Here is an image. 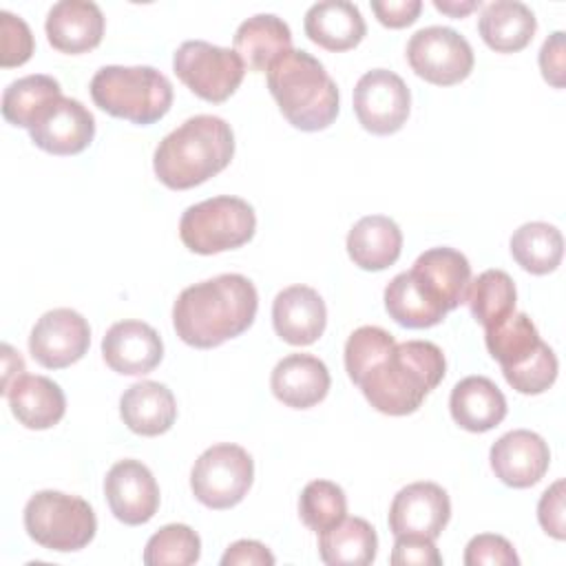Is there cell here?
I'll return each instance as SVG.
<instances>
[{
	"instance_id": "obj_19",
	"label": "cell",
	"mask_w": 566,
	"mask_h": 566,
	"mask_svg": "<svg viewBox=\"0 0 566 566\" xmlns=\"http://www.w3.org/2000/svg\"><path fill=\"white\" fill-rule=\"evenodd\" d=\"M106 365L122 376H144L164 358L161 336L144 321H119L102 338Z\"/></svg>"
},
{
	"instance_id": "obj_7",
	"label": "cell",
	"mask_w": 566,
	"mask_h": 566,
	"mask_svg": "<svg viewBox=\"0 0 566 566\" xmlns=\"http://www.w3.org/2000/svg\"><path fill=\"white\" fill-rule=\"evenodd\" d=\"M256 230L254 208L230 195L199 201L184 210L179 239L195 254H219L245 245Z\"/></svg>"
},
{
	"instance_id": "obj_39",
	"label": "cell",
	"mask_w": 566,
	"mask_h": 566,
	"mask_svg": "<svg viewBox=\"0 0 566 566\" xmlns=\"http://www.w3.org/2000/svg\"><path fill=\"white\" fill-rule=\"evenodd\" d=\"M464 564L467 566H517L520 557L506 537L482 533L469 539L464 548Z\"/></svg>"
},
{
	"instance_id": "obj_43",
	"label": "cell",
	"mask_w": 566,
	"mask_h": 566,
	"mask_svg": "<svg viewBox=\"0 0 566 566\" xmlns=\"http://www.w3.org/2000/svg\"><path fill=\"white\" fill-rule=\"evenodd\" d=\"M274 562L270 548L256 539H239L221 557V566H272Z\"/></svg>"
},
{
	"instance_id": "obj_22",
	"label": "cell",
	"mask_w": 566,
	"mask_h": 566,
	"mask_svg": "<svg viewBox=\"0 0 566 566\" xmlns=\"http://www.w3.org/2000/svg\"><path fill=\"white\" fill-rule=\"evenodd\" d=\"M327 365L312 354H290L281 358L270 376V389L276 400L292 409H310L329 391Z\"/></svg>"
},
{
	"instance_id": "obj_25",
	"label": "cell",
	"mask_w": 566,
	"mask_h": 566,
	"mask_svg": "<svg viewBox=\"0 0 566 566\" xmlns=\"http://www.w3.org/2000/svg\"><path fill=\"white\" fill-rule=\"evenodd\" d=\"M451 418L471 433H484L497 427L506 416V398L486 376H467L451 389Z\"/></svg>"
},
{
	"instance_id": "obj_34",
	"label": "cell",
	"mask_w": 566,
	"mask_h": 566,
	"mask_svg": "<svg viewBox=\"0 0 566 566\" xmlns=\"http://www.w3.org/2000/svg\"><path fill=\"white\" fill-rule=\"evenodd\" d=\"M62 95L60 82L51 75H24L11 82L2 93V117L20 128L31 126L33 117L55 97Z\"/></svg>"
},
{
	"instance_id": "obj_37",
	"label": "cell",
	"mask_w": 566,
	"mask_h": 566,
	"mask_svg": "<svg viewBox=\"0 0 566 566\" xmlns=\"http://www.w3.org/2000/svg\"><path fill=\"white\" fill-rule=\"evenodd\" d=\"M396 347L394 336L376 325H363L354 329L345 343V371L354 385L391 349Z\"/></svg>"
},
{
	"instance_id": "obj_23",
	"label": "cell",
	"mask_w": 566,
	"mask_h": 566,
	"mask_svg": "<svg viewBox=\"0 0 566 566\" xmlns=\"http://www.w3.org/2000/svg\"><path fill=\"white\" fill-rule=\"evenodd\" d=\"M11 413L27 429H51L64 418L66 398L57 382L46 376L22 374L4 391Z\"/></svg>"
},
{
	"instance_id": "obj_40",
	"label": "cell",
	"mask_w": 566,
	"mask_h": 566,
	"mask_svg": "<svg viewBox=\"0 0 566 566\" xmlns=\"http://www.w3.org/2000/svg\"><path fill=\"white\" fill-rule=\"evenodd\" d=\"M389 562L394 566H440L442 555L438 553L431 537L398 535Z\"/></svg>"
},
{
	"instance_id": "obj_32",
	"label": "cell",
	"mask_w": 566,
	"mask_h": 566,
	"mask_svg": "<svg viewBox=\"0 0 566 566\" xmlns=\"http://www.w3.org/2000/svg\"><path fill=\"white\" fill-rule=\"evenodd\" d=\"M515 283L504 270H484L471 281L467 301L471 316L486 329L515 312Z\"/></svg>"
},
{
	"instance_id": "obj_24",
	"label": "cell",
	"mask_w": 566,
	"mask_h": 566,
	"mask_svg": "<svg viewBox=\"0 0 566 566\" xmlns=\"http://www.w3.org/2000/svg\"><path fill=\"white\" fill-rule=\"evenodd\" d=\"M119 416L137 436H161L177 420V402L172 391L157 380L130 385L119 398Z\"/></svg>"
},
{
	"instance_id": "obj_44",
	"label": "cell",
	"mask_w": 566,
	"mask_h": 566,
	"mask_svg": "<svg viewBox=\"0 0 566 566\" xmlns=\"http://www.w3.org/2000/svg\"><path fill=\"white\" fill-rule=\"evenodd\" d=\"M539 69L544 80L551 86L555 88L564 86V33L562 31H555L544 40L539 49Z\"/></svg>"
},
{
	"instance_id": "obj_4",
	"label": "cell",
	"mask_w": 566,
	"mask_h": 566,
	"mask_svg": "<svg viewBox=\"0 0 566 566\" xmlns=\"http://www.w3.org/2000/svg\"><path fill=\"white\" fill-rule=\"evenodd\" d=\"M265 73L279 111L294 128L316 133L336 119L338 86L312 53L290 49Z\"/></svg>"
},
{
	"instance_id": "obj_18",
	"label": "cell",
	"mask_w": 566,
	"mask_h": 566,
	"mask_svg": "<svg viewBox=\"0 0 566 566\" xmlns=\"http://www.w3.org/2000/svg\"><path fill=\"white\" fill-rule=\"evenodd\" d=\"M489 460L500 482L513 489H528L546 475L551 451L539 433L513 429L493 442Z\"/></svg>"
},
{
	"instance_id": "obj_10",
	"label": "cell",
	"mask_w": 566,
	"mask_h": 566,
	"mask_svg": "<svg viewBox=\"0 0 566 566\" xmlns=\"http://www.w3.org/2000/svg\"><path fill=\"white\" fill-rule=\"evenodd\" d=\"M172 71L197 97L221 104L241 86L245 64L234 49L188 40L175 51Z\"/></svg>"
},
{
	"instance_id": "obj_11",
	"label": "cell",
	"mask_w": 566,
	"mask_h": 566,
	"mask_svg": "<svg viewBox=\"0 0 566 566\" xmlns=\"http://www.w3.org/2000/svg\"><path fill=\"white\" fill-rule=\"evenodd\" d=\"M407 62L418 77L436 86H453L473 71V49L451 27H424L407 42Z\"/></svg>"
},
{
	"instance_id": "obj_35",
	"label": "cell",
	"mask_w": 566,
	"mask_h": 566,
	"mask_svg": "<svg viewBox=\"0 0 566 566\" xmlns=\"http://www.w3.org/2000/svg\"><path fill=\"white\" fill-rule=\"evenodd\" d=\"M201 555V539L188 524L161 526L144 548L146 566H190Z\"/></svg>"
},
{
	"instance_id": "obj_46",
	"label": "cell",
	"mask_w": 566,
	"mask_h": 566,
	"mask_svg": "<svg viewBox=\"0 0 566 566\" xmlns=\"http://www.w3.org/2000/svg\"><path fill=\"white\" fill-rule=\"evenodd\" d=\"M433 7L451 18H464L473 9L480 7V0H467V2H451V0H433Z\"/></svg>"
},
{
	"instance_id": "obj_16",
	"label": "cell",
	"mask_w": 566,
	"mask_h": 566,
	"mask_svg": "<svg viewBox=\"0 0 566 566\" xmlns=\"http://www.w3.org/2000/svg\"><path fill=\"white\" fill-rule=\"evenodd\" d=\"M451 517V500L436 482L402 486L389 506V531L398 535L440 537Z\"/></svg>"
},
{
	"instance_id": "obj_20",
	"label": "cell",
	"mask_w": 566,
	"mask_h": 566,
	"mask_svg": "<svg viewBox=\"0 0 566 566\" xmlns=\"http://www.w3.org/2000/svg\"><path fill=\"white\" fill-rule=\"evenodd\" d=\"M272 325L281 340L290 345L316 343L327 325V307L310 285H290L274 296Z\"/></svg>"
},
{
	"instance_id": "obj_28",
	"label": "cell",
	"mask_w": 566,
	"mask_h": 566,
	"mask_svg": "<svg viewBox=\"0 0 566 566\" xmlns=\"http://www.w3.org/2000/svg\"><path fill=\"white\" fill-rule=\"evenodd\" d=\"M290 49L292 31L274 13H256L243 20L234 33V51L254 73L268 71Z\"/></svg>"
},
{
	"instance_id": "obj_21",
	"label": "cell",
	"mask_w": 566,
	"mask_h": 566,
	"mask_svg": "<svg viewBox=\"0 0 566 566\" xmlns=\"http://www.w3.org/2000/svg\"><path fill=\"white\" fill-rule=\"evenodd\" d=\"M104 13L91 0H60L44 22L49 44L69 55L93 51L104 35Z\"/></svg>"
},
{
	"instance_id": "obj_42",
	"label": "cell",
	"mask_w": 566,
	"mask_h": 566,
	"mask_svg": "<svg viewBox=\"0 0 566 566\" xmlns=\"http://www.w3.org/2000/svg\"><path fill=\"white\" fill-rule=\"evenodd\" d=\"M371 11L376 13L382 27L402 29L418 20L422 11V2L420 0H374Z\"/></svg>"
},
{
	"instance_id": "obj_27",
	"label": "cell",
	"mask_w": 566,
	"mask_h": 566,
	"mask_svg": "<svg viewBox=\"0 0 566 566\" xmlns=\"http://www.w3.org/2000/svg\"><path fill=\"white\" fill-rule=\"evenodd\" d=\"M402 252V232L385 214L358 219L347 234V254L360 270L380 272L398 261Z\"/></svg>"
},
{
	"instance_id": "obj_33",
	"label": "cell",
	"mask_w": 566,
	"mask_h": 566,
	"mask_svg": "<svg viewBox=\"0 0 566 566\" xmlns=\"http://www.w3.org/2000/svg\"><path fill=\"white\" fill-rule=\"evenodd\" d=\"M385 310L402 327L424 329L444 321L447 312L433 305L413 283L409 270L396 274L385 287Z\"/></svg>"
},
{
	"instance_id": "obj_14",
	"label": "cell",
	"mask_w": 566,
	"mask_h": 566,
	"mask_svg": "<svg viewBox=\"0 0 566 566\" xmlns=\"http://www.w3.org/2000/svg\"><path fill=\"white\" fill-rule=\"evenodd\" d=\"M88 321L71 307L44 312L29 336L31 356L46 369H64L77 363L88 352Z\"/></svg>"
},
{
	"instance_id": "obj_15",
	"label": "cell",
	"mask_w": 566,
	"mask_h": 566,
	"mask_svg": "<svg viewBox=\"0 0 566 566\" xmlns=\"http://www.w3.org/2000/svg\"><path fill=\"white\" fill-rule=\"evenodd\" d=\"M104 495L111 513L128 526L150 522L159 509L157 480L139 460L115 462L104 478Z\"/></svg>"
},
{
	"instance_id": "obj_5",
	"label": "cell",
	"mask_w": 566,
	"mask_h": 566,
	"mask_svg": "<svg viewBox=\"0 0 566 566\" xmlns=\"http://www.w3.org/2000/svg\"><path fill=\"white\" fill-rule=\"evenodd\" d=\"M484 343L515 391L537 396L553 387L559 363L555 352L539 338L528 314L513 312L504 321L486 327Z\"/></svg>"
},
{
	"instance_id": "obj_30",
	"label": "cell",
	"mask_w": 566,
	"mask_h": 566,
	"mask_svg": "<svg viewBox=\"0 0 566 566\" xmlns=\"http://www.w3.org/2000/svg\"><path fill=\"white\" fill-rule=\"evenodd\" d=\"M378 535L363 517H343L318 533V555L327 566H367L376 559Z\"/></svg>"
},
{
	"instance_id": "obj_3",
	"label": "cell",
	"mask_w": 566,
	"mask_h": 566,
	"mask_svg": "<svg viewBox=\"0 0 566 566\" xmlns=\"http://www.w3.org/2000/svg\"><path fill=\"white\" fill-rule=\"evenodd\" d=\"M234 157V133L217 115H195L155 148L153 170L170 190L195 188L219 175Z\"/></svg>"
},
{
	"instance_id": "obj_1",
	"label": "cell",
	"mask_w": 566,
	"mask_h": 566,
	"mask_svg": "<svg viewBox=\"0 0 566 566\" xmlns=\"http://www.w3.org/2000/svg\"><path fill=\"white\" fill-rule=\"evenodd\" d=\"M259 294L243 274H219L188 285L172 305L177 336L197 349H212L241 336L256 316Z\"/></svg>"
},
{
	"instance_id": "obj_38",
	"label": "cell",
	"mask_w": 566,
	"mask_h": 566,
	"mask_svg": "<svg viewBox=\"0 0 566 566\" xmlns=\"http://www.w3.org/2000/svg\"><path fill=\"white\" fill-rule=\"evenodd\" d=\"M33 55V33L29 24L11 11H0V66L24 64Z\"/></svg>"
},
{
	"instance_id": "obj_13",
	"label": "cell",
	"mask_w": 566,
	"mask_h": 566,
	"mask_svg": "<svg viewBox=\"0 0 566 566\" xmlns=\"http://www.w3.org/2000/svg\"><path fill=\"white\" fill-rule=\"evenodd\" d=\"M29 137L44 153L77 155L95 137V117L80 99L60 95L33 117Z\"/></svg>"
},
{
	"instance_id": "obj_29",
	"label": "cell",
	"mask_w": 566,
	"mask_h": 566,
	"mask_svg": "<svg viewBox=\"0 0 566 566\" xmlns=\"http://www.w3.org/2000/svg\"><path fill=\"white\" fill-rule=\"evenodd\" d=\"M537 29L535 13L517 0H495L482 9L478 31L497 53H517L528 46Z\"/></svg>"
},
{
	"instance_id": "obj_45",
	"label": "cell",
	"mask_w": 566,
	"mask_h": 566,
	"mask_svg": "<svg viewBox=\"0 0 566 566\" xmlns=\"http://www.w3.org/2000/svg\"><path fill=\"white\" fill-rule=\"evenodd\" d=\"M2 352H4V360H2V369H4V374H2V394L7 391V387L11 385V374L13 371H18V374H24L27 369H24V360H22V356L11 347V345H2Z\"/></svg>"
},
{
	"instance_id": "obj_9",
	"label": "cell",
	"mask_w": 566,
	"mask_h": 566,
	"mask_svg": "<svg viewBox=\"0 0 566 566\" xmlns=\"http://www.w3.org/2000/svg\"><path fill=\"white\" fill-rule=\"evenodd\" d=\"M252 480L254 462L250 453L230 442L208 447L190 471L192 495L214 511L237 506L248 495Z\"/></svg>"
},
{
	"instance_id": "obj_2",
	"label": "cell",
	"mask_w": 566,
	"mask_h": 566,
	"mask_svg": "<svg viewBox=\"0 0 566 566\" xmlns=\"http://www.w3.org/2000/svg\"><path fill=\"white\" fill-rule=\"evenodd\" d=\"M447 374L442 349L431 340H405L380 358L358 382L367 402L385 416L420 409Z\"/></svg>"
},
{
	"instance_id": "obj_17",
	"label": "cell",
	"mask_w": 566,
	"mask_h": 566,
	"mask_svg": "<svg viewBox=\"0 0 566 566\" xmlns=\"http://www.w3.org/2000/svg\"><path fill=\"white\" fill-rule=\"evenodd\" d=\"M418 290L440 310L451 312L467 301L471 285L469 259L447 245L422 252L409 270Z\"/></svg>"
},
{
	"instance_id": "obj_26",
	"label": "cell",
	"mask_w": 566,
	"mask_h": 566,
	"mask_svg": "<svg viewBox=\"0 0 566 566\" xmlns=\"http://www.w3.org/2000/svg\"><path fill=\"white\" fill-rule=\"evenodd\" d=\"M303 27L314 44L336 53L358 46L367 33L360 9L347 0H323L312 4Z\"/></svg>"
},
{
	"instance_id": "obj_8",
	"label": "cell",
	"mask_w": 566,
	"mask_h": 566,
	"mask_svg": "<svg viewBox=\"0 0 566 566\" xmlns=\"http://www.w3.org/2000/svg\"><path fill=\"white\" fill-rule=\"evenodd\" d=\"M24 528L42 548L73 553L91 544L97 517L91 504L62 491H38L24 506Z\"/></svg>"
},
{
	"instance_id": "obj_41",
	"label": "cell",
	"mask_w": 566,
	"mask_h": 566,
	"mask_svg": "<svg viewBox=\"0 0 566 566\" xmlns=\"http://www.w3.org/2000/svg\"><path fill=\"white\" fill-rule=\"evenodd\" d=\"M564 480L553 482L539 497L537 520L539 526L555 539L566 537V520H564Z\"/></svg>"
},
{
	"instance_id": "obj_6",
	"label": "cell",
	"mask_w": 566,
	"mask_h": 566,
	"mask_svg": "<svg viewBox=\"0 0 566 566\" xmlns=\"http://www.w3.org/2000/svg\"><path fill=\"white\" fill-rule=\"evenodd\" d=\"M88 88L97 108L137 126L159 122L172 106V84L153 66H102Z\"/></svg>"
},
{
	"instance_id": "obj_36",
	"label": "cell",
	"mask_w": 566,
	"mask_h": 566,
	"mask_svg": "<svg viewBox=\"0 0 566 566\" xmlns=\"http://www.w3.org/2000/svg\"><path fill=\"white\" fill-rule=\"evenodd\" d=\"M298 515L303 524L316 533L338 524L347 515L345 491L329 480H312L298 497Z\"/></svg>"
},
{
	"instance_id": "obj_12",
	"label": "cell",
	"mask_w": 566,
	"mask_h": 566,
	"mask_svg": "<svg viewBox=\"0 0 566 566\" xmlns=\"http://www.w3.org/2000/svg\"><path fill=\"white\" fill-rule=\"evenodd\" d=\"M411 108V93L400 75L387 69L367 71L354 86V113L371 135L398 133Z\"/></svg>"
},
{
	"instance_id": "obj_31",
	"label": "cell",
	"mask_w": 566,
	"mask_h": 566,
	"mask_svg": "<svg viewBox=\"0 0 566 566\" xmlns=\"http://www.w3.org/2000/svg\"><path fill=\"white\" fill-rule=\"evenodd\" d=\"M511 256L531 274H548L557 270L564 256L562 232L546 221H528L511 237Z\"/></svg>"
}]
</instances>
